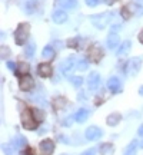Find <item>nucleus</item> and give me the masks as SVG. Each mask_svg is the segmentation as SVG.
Segmentation results:
<instances>
[{"mask_svg":"<svg viewBox=\"0 0 143 155\" xmlns=\"http://www.w3.org/2000/svg\"><path fill=\"white\" fill-rule=\"evenodd\" d=\"M62 155H66V154H62Z\"/></svg>","mask_w":143,"mask_h":155,"instance_id":"nucleus-43","label":"nucleus"},{"mask_svg":"<svg viewBox=\"0 0 143 155\" xmlns=\"http://www.w3.org/2000/svg\"><path fill=\"white\" fill-rule=\"evenodd\" d=\"M29 33H30V25L29 23H20L19 28L14 32V42L16 45L22 46L26 43V40L29 39Z\"/></svg>","mask_w":143,"mask_h":155,"instance_id":"nucleus-1","label":"nucleus"},{"mask_svg":"<svg viewBox=\"0 0 143 155\" xmlns=\"http://www.w3.org/2000/svg\"><path fill=\"white\" fill-rule=\"evenodd\" d=\"M29 71H30V66H29V63H26V62H22V63H19L16 73H22L23 76H24V75H27Z\"/></svg>","mask_w":143,"mask_h":155,"instance_id":"nucleus-21","label":"nucleus"},{"mask_svg":"<svg viewBox=\"0 0 143 155\" xmlns=\"http://www.w3.org/2000/svg\"><path fill=\"white\" fill-rule=\"evenodd\" d=\"M76 68H77V71H87L89 69V61H86V59H82V61H79L77 62V65H76Z\"/></svg>","mask_w":143,"mask_h":155,"instance_id":"nucleus-26","label":"nucleus"},{"mask_svg":"<svg viewBox=\"0 0 143 155\" xmlns=\"http://www.w3.org/2000/svg\"><path fill=\"white\" fill-rule=\"evenodd\" d=\"M119 29H120V25H113V26H112V32L115 33L116 30H119Z\"/></svg>","mask_w":143,"mask_h":155,"instance_id":"nucleus-38","label":"nucleus"},{"mask_svg":"<svg viewBox=\"0 0 143 155\" xmlns=\"http://www.w3.org/2000/svg\"><path fill=\"white\" fill-rule=\"evenodd\" d=\"M110 19H112V15L110 13H102V15H93V16H90V22L93 25L94 28L97 29H105L107 25H109Z\"/></svg>","mask_w":143,"mask_h":155,"instance_id":"nucleus-3","label":"nucleus"},{"mask_svg":"<svg viewBox=\"0 0 143 155\" xmlns=\"http://www.w3.org/2000/svg\"><path fill=\"white\" fill-rule=\"evenodd\" d=\"M120 13H122V17H123V19H129V17H130V15H132V12H130V9H129V6L122 7Z\"/></svg>","mask_w":143,"mask_h":155,"instance_id":"nucleus-30","label":"nucleus"},{"mask_svg":"<svg viewBox=\"0 0 143 155\" xmlns=\"http://www.w3.org/2000/svg\"><path fill=\"white\" fill-rule=\"evenodd\" d=\"M75 66V61H73V56H69V58H66L65 61H62V63H60V71L65 75L66 73H69L70 72V69Z\"/></svg>","mask_w":143,"mask_h":155,"instance_id":"nucleus-13","label":"nucleus"},{"mask_svg":"<svg viewBox=\"0 0 143 155\" xmlns=\"http://www.w3.org/2000/svg\"><path fill=\"white\" fill-rule=\"evenodd\" d=\"M32 112H33L36 121H43V119H44V114L40 111V109H32Z\"/></svg>","mask_w":143,"mask_h":155,"instance_id":"nucleus-31","label":"nucleus"},{"mask_svg":"<svg viewBox=\"0 0 143 155\" xmlns=\"http://www.w3.org/2000/svg\"><path fill=\"white\" fill-rule=\"evenodd\" d=\"M77 42H79V39H73V40H70V42H69V43H67V45H69V46H72V48H73V46H75V45H77Z\"/></svg>","mask_w":143,"mask_h":155,"instance_id":"nucleus-35","label":"nucleus"},{"mask_svg":"<svg viewBox=\"0 0 143 155\" xmlns=\"http://www.w3.org/2000/svg\"><path fill=\"white\" fill-rule=\"evenodd\" d=\"M20 155H34V154H33V150H26V151H22Z\"/></svg>","mask_w":143,"mask_h":155,"instance_id":"nucleus-34","label":"nucleus"},{"mask_svg":"<svg viewBox=\"0 0 143 155\" xmlns=\"http://www.w3.org/2000/svg\"><path fill=\"white\" fill-rule=\"evenodd\" d=\"M119 35L117 33H113V32H110L109 36H107V48L109 49H115L116 46L119 45Z\"/></svg>","mask_w":143,"mask_h":155,"instance_id":"nucleus-15","label":"nucleus"},{"mask_svg":"<svg viewBox=\"0 0 143 155\" xmlns=\"http://www.w3.org/2000/svg\"><path fill=\"white\" fill-rule=\"evenodd\" d=\"M136 148H138V142H136V141H132V142L126 147V151H125V154L123 155H135Z\"/></svg>","mask_w":143,"mask_h":155,"instance_id":"nucleus-22","label":"nucleus"},{"mask_svg":"<svg viewBox=\"0 0 143 155\" xmlns=\"http://www.w3.org/2000/svg\"><path fill=\"white\" fill-rule=\"evenodd\" d=\"M139 147H140V148H143V141L140 142V144H139Z\"/></svg>","mask_w":143,"mask_h":155,"instance_id":"nucleus-42","label":"nucleus"},{"mask_svg":"<svg viewBox=\"0 0 143 155\" xmlns=\"http://www.w3.org/2000/svg\"><path fill=\"white\" fill-rule=\"evenodd\" d=\"M7 68H9V69H11V71H13V72H16L17 71V68H16V65H14V63H13V62H7Z\"/></svg>","mask_w":143,"mask_h":155,"instance_id":"nucleus-33","label":"nucleus"},{"mask_svg":"<svg viewBox=\"0 0 143 155\" xmlns=\"http://www.w3.org/2000/svg\"><path fill=\"white\" fill-rule=\"evenodd\" d=\"M102 56H103L102 48H100L99 45H93V48L89 50V58H90V61H93L94 63H99Z\"/></svg>","mask_w":143,"mask_h":155,"instance_id":"nucleus-9","label":"nucleus"},{"mask_svg":"<svg viewBox=\"0 0 143 155\" xmlns=\"http://www.w3.org/2000/svg\"><path fill=\"white\" fill-rule=\"evenodd\" d=\"M7 50H9V48H6V46L2 48V58H5L6 56V52H7ZM9 52H10V50H9Z\"/></svg>","mask_w":143,"mask_h":155,"instance_id":"nucleus-36","label":"nucleus"},{"mask_svg":"<svg viewBox=\"0 0 143 155\" xmlns=\"http://www.w3.org/2000/svg\"><path fill=\"white\" fill-rule=\"evenodd\" d=\"M52 19H53L55 23H59V25H60V23L66 22L67 15H66V12H63V10H55L53 15H52Z\"/></svg>","mask_w":143,"mask_h":155,"instance_id":"nucleus-14","label":"nucleus"},{"mask_svg":"<svg viewBox=\"0 0 143 155\" xmlns=\"http://www.w3.org/2000/svg\"><path fill=\"white\" fill-rule=\"evenodd\" d=\"M129 9L132 12V15L142 16L143 15V0H132L130 5H129Z\"/></svg>","mask_w":143,"mask_h":155,"instance_id":"nucleus-10","label":"nucleus"},{"mask_svg":"<svg viewBox=\"0 0 143 155\" xmlns=\"http://www.w3.org/2000/svg\"><path fill=\"white\" fill-rule=\"evenodd\" d=\"M87 85L90 91H96V89L100 86V75L97 72H92L89 75L87 79Z\"/></svg>","mask_w":143,"mask_h":155,"instance_id":"nucleus-8","label":"nucleus"},{"mask_svg":"<svg viewBox=\"0 0 143 155\" xmlns=\"http://www.w3.org/2000/svg\"><path fill=\"white\" fill-rule=\"evenodd\" d=\"M83 155H96V151H94V150H89V151H86Z\"/></svg>","mask_w":143,"mask_h":155,"instance_id":"nucleus-37","label":"nucleus"},{"mask_svg":"<svg viewBox=\"0 0 143 155\" xmlns=\"http://www.w3.org/2000/svg\"><path fill=\"white\" fill-rule=\"evenodd\" d=\"M120 119H122L120 114H110V115L107 116L106 122H107V125H109V127H116V125L120 122Z\"/></svg>","mask_w":143,"mask_h":155,"instance_id":"nucleus-20","label":"nucleus"},{"mask_svg":"<svg viewBox=\"0 0 143 155\" xmlns=\"http://www.w3.org/2000/svg\"><path fill=\"white\" fill-rule=\"evenodd\" d=\"M40 150L44 155H52V152L55 151V144L52 139H43L40 142Z\"/></svg>","mask_w":143,"mask_h":155,"instance_id":"nucleus-11","label":"nucleus"},{"mask_svg":"<svg viewBox=\"0 0 143 155\" xmlns=\"http://www.w3.org/2000/svg\"><path fill=\"white\" fill-rule=\"evenodd\" d=\"M36 6H37V2H36V0H27L26 5H24V10L27 12V13H33L34 9H36Z\"/></svg>","mask_w":143,"mask_h":155,"instance_id":"nucleus-24","label":"nucleus"},{"mask_svg":"<svg viewBox=\"0 0 143 155\" xmlns=\"http://www.w3.org/2000/svg\"><path fill=\"white\" fill-rule=\"evenodd\" d=\"M100 155H113L115 154V147L109 142H106V144H102L100 145Z\"/></svg>","mask_w":143,"mask_h":155,"instance_id":"nucleus-19","label":"nucleus"},{"mask_svg":"<svg viewBox=\"0 0 143 155\" xmlns=\"http://www.w3.org/2000/svg\"><path fill=\"white\" fill-rule=\"evenodd\" d=\"M87 118H89V111H87V109H84V108L79 109V111L75 114V121H77L79 124H83V122L86 121Z\"/></svg>","mask_w":143,"mask_h":155,"instance_id":"nucleus-17","label":"nucleus"},{"mask_svg":"<svg viewBox=\"0 0 143 155\" xmlns=\"http://www.w3.org/2000/svg\"><path fill=\"white\" fill-rule=\"evenodd\" d=\"M42 56H43L44 59H52L55 56V49L52 46H46L43 49V52H42Z\"/></svg>","mask_w":143,"mask_h":155,"instance_id":"nucleus-23","label":"nucleus"},{"mask_svg":"<svg viewBox=\"0 0 143 155\" xmlns=\"http://www.w3.org/2000/svg\"><path fill=\"white\" fill-rule=\"evenodd\" d=\"M34 52H36V45L29 43L27 46H26V49H24V55L27 56V58H30V56L34 55Z\"/></svg>","mask_w":143,"mask_h":155,"instance_id":"nucleus-25","label":"nucleus"},{"mask_svg":"<svg viewBox=\"0 0 143 155\" xmlns=\"http://www.w3.org/2000/svg\"><path fill=\"white\" fill-rule=\"evenodd\" d=\"M70 82H72V85H73V86L79 88V86H82L83 78H82V76H72V78H70Z\"/></svg>","mask_w":143,"mask_h":155,"instance_id":"nucleus-29","label":"nucleus"},{"mask_svg":"<svg viewBox=\"0 0 143 155\" xmlns=\"http://www.w3.org/2000/svg\"><path fill=\"white\" fill-rule=\"evenodd\" d=\"M33 86H34V81L30 75H24V76L20 78V82H19V88H20V91L27 92V91H32Z\"/></svg>","mask_w":143,"mask_h":155,"instance_id":"nucleus-5","label":"nucleus"},{"mask_svg":"<svg viewBox=\"0 0 143 155\" xmlns=\"http://www.w3.org/2000/svg\"><path fill=\"white\" fill-rule=\"evenodd\" d=\"M138 38H139V42H140V43L143 45V30H142V32H140V33H139V36H138Z\"/></svg>","mask_w":143,"mask_h":155,"instance_id":"nucleus-39","label":"nucleus"},{"mask_svg":"<svg viewBox=\"0 0 143 155\" xmlns=\"http://www.w3.org/2000/svg\"><path fill=\"white\" fill-rule=\"evenodd\" d=\"M130 46H132V43H130V40H125L123 43L120 45V48L117 49V56L119 58H122V56H126L127 53H129V50H130Z\"/></svg>","mask_w":143,"mask_h":155,"instance_id":"nucleus-16","label":"nucleus"},{"mask_svg":"<svg viewBox=\"0 0 143 155\" xmlns=\"http://www.w3.org/2000/svg\"><path fill=\"white\" fill-rule=\"evenodd\" d=\"M139 95H142V96H143V86H140V88H139Z\"/></svg>","mask_w":143,"mask_h":155,"instance_id":"nucleus-41","label":"nucleus"},{"mask_svg":"<svg viewBox=\"0 0 143 155\" xmlns=\"http://www.w3.org/2000/svg\"><path fill=\"white\" fill-rule=\"evenodd\" d=\"M139 137H142V138H143V125L139 128Z\"/></svg>","mask_w":143,"mask_h":155,"instance_id":"nucleus-40","label":"nucleus"},{"mask_svg":"<svg viewBox=\"0 0 143 155\" xmlns=\"http://www.w3.org/2000/svg\"><path fill=\"white\" fill-rule=\"evenodd\" d=\"M52 72H53V69H52V66H50L49 63H40V65H39V68H37V73L42 78L52 76Z\"/></svg>","mask_w":143,"mask_h":155,"instance_id":"nucleus-12","label":"nucleus"},{"mask_svg":"<svg viewBox=\"0 0 143 155\" xmlns=\"http://www.w3.org/2000/svg\"><path fill=\"white\" fill-rule=\"evenodd\" d=\"M22 125L24 129H29V131H34L37 128V121L30 109H24L22 112Z\"/></svg>","mask_w":143,"mask_h":155,"instance_id":"nucleus-2","label":"nucleus"},{"mask_svg":"<svg viewBox=\"0 0 143 155\" xmlns=\"http://www.w3.org/2000/svg\"><path fill=\"white\" fill-rule=\"evenodd\" d=\"M84 2H86V5L89 7H94V6H97V3H99V0H84Z\"/></svg>","mask_w":143,"mask_h":155,"instance_id":"nucleus-32","label":"nucleus"},{"mask_svg":"<svg viewBox=\"0 0 143 155\" xmlns=\"http://www.w3.org/2000/svg\"><path fill=\"white\" fill-rule=\"evenodd\" d=\"M102 135H103V131L99 129L97 127H89L86 129V132H84V137H86L87 141H94V139L100 138Z\"/></svg>","mask_w":143,"mask_h":155,"instance_id":"nucleus-6","label":"nucleus"},{"mask_svg":"<svg viewBox=\"0 0 143 155\" xmlns=\"http://www.w3.org/2000/svg\"><path fill=\"white\" fill-rule=\"evenodd\" d=\"M13 145L16 147V148H22L26 145V138L24 137H17L14 141H13Z\"/></svg>","mask_w":143,"mask_h":155,"instance_id":"nucleus-27","label":"nucleus"},{"mask_svg":"<svg viewBox=\"0 0 143 155\" xmlns=\"http://www.w3.org/2000/svg\"><path fill=\"white\" fill-rule=\"evenodd\" d=\"M107 88L112 94H117V92H120L122 91V83L119 81V78L116 76H112L107 79Z\"/></svg>","mask_w":143,"mask_h":155,"instance_id":"nucleus-7","label":"nucleus"},{"mask_svg":"<svg viewBox=\"0 0 143 155\" xmlns=\"http://www.w3.org/2000/svg\"><path fill=\"white\" fill-rule=\"evenodd\" d=\"M55 106L57 108V109L65 108V106H66V99H65V98H62V96L56 98V99H55Z\"/></svg>","mask_w":143,"mask_h":155,"instance_id":"nucleus-28","label":"nucleus"},{"mask_svg":"<svg viewBox=\"0 0 143 155\" xmlns=\"http://www.w3.org/2000/svg\"><path fill=\"white\" fill-rule=\"evenodd\" d=\"M140 66H142V58L138 56V58H133V59H130V61L127 62L126 69L130 75L135 76V75H138V72L140 71Z\"/></svg>","mask_w":143,"mask_h":155,"instance_id":"nucleus-4","label":"nucleus"},{"mask_svg":"<svg viewBox=\"0 0 143 155\" xmlns=\"http://www.w3.org/2000/svg\"><path fill=\"white\" fill-rule=\"evenodd\" d=\"M56 3L60 6L62 9H75L77 6V0H56Z\"/></svg>","mask_w":143,"mask_h":155,"instance_id":"nucleus-18","label":"nucleus"}]
</instances>
